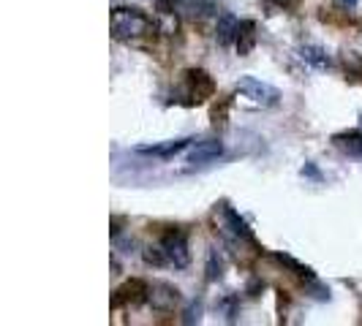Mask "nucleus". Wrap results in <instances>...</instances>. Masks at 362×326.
Listing matches in <instances>:
<instances>
[{
	"instance_id": "obj_7",
	"label": "nucleus",
	"mask_w": 362,
	"mask_h": 326,
	"mask_svg": "<svg viewBox=\"0 0 362 326\" xmlns=\"http://www.w3.org/2000/svg\"><path fill=\"white\" fill-rule=\"evenodd\" d=\"M221 152H223V142H221V139H204V142H199V145L191 150L188 163H194V166H204V163L216 161Z\"/></svg>"
},
{
	"instance_id": "obj_10",
	"label": "nucleus",
	"mask_w": 362,
	"mask_h": 326,
	"mask_svg": "<svg viewBox=\"0 0 362 326\" xmlns=\"http://www.w3.org/2000/svg\"><path fill=\"white\" fill-rule=\"evenodd\" d=\"M254 22H243L240 25V33H237V49L240 54H248L254 47Z\"/></svg>"
},
{
	"instance_id": "obj_13",
	"label": "nucleus",
	"mask_w": 362,
	"mask_h": 326,
	"mask_svg": "<svg viewBox=\"0 0 362 326\" xmlns=\"http://www.w3.org/2000/svg\"><path fill=\"white\" fill-rule=\"evenodd\" d=\"M207 277H210V280L221 277V272H216V253H210V264H207Z\"/></svg>"
},
{
	"instance_id": "obj_11",
	"label": "nucleus",
	"mask_w": 362,
	"mask_h": 326,
	"mask_svg": "<svg viewBox=\"0 0 362 326\" xmlns=\"http://www.w3.org/2000/svg\"><path fill=\"white\" fill-rule=\"evenodd\" d=\"M303 60H308V63L319 66V68H327V66H329V57H327L319 47H303Z\"/></svg>"
},
{
	"instance_id": "obj_9",
	"label": "nucleus",
	"mask_w": 362,
	"mask_h": 326,
	"mask_svg": "<svg viewBox=\"0 0 362 326\" xmlns=\"http://www.w3.org/2000/svg\"><path fill=\"white\" fill-rule=\"evenodd\" d=\"M188 147V139H177V142H169V145L161 147H142L145 155H158V158H169V155H177L180 150Z\"/></svg>"
},
{
	"instance_id": "obj_4",
	"label": "nucleus",
	"mask_w": 362,
	"mask_h": 326,
	"mask_svg": "<svg viewBox=\"0 0 362 326\" xmlns=\"http://www.w3.org/2000/svg\"><path fill=\"white\" fill-rule=\"evenodd\" d=\"M147 302L156 310H161V313H169L180 302V291L175 289V286H169V283H153L150 294H147Z\"/></svg>"
},
{
	"instance_id": "obj_14",
	"label": "nucleus",
	"mask_w": 362,
	"mask_h": 326,
	"mask_svg": "<svg viewBox=\"0 0 362 326\" xmlns=\"http://www.w3.org/2000/svg\"><path fill=\"white\" fill-rule=\"evenodd\" d=\"M338 3H344V6H357L360 0H338Z\"/></svg>"
},
{
	"instance_id": "obj_1",
	"label": "nucleus",
	"mask_w": 362,
	"mask_h": 326,
	"mask_svg": "<svg viewBox=\"0 0 362 326\" xmlns=\"http://www.w3.org/2000/svg\"><path fill=\"white\" fill-rule=\"evenodd\" d=\"M109 28H112L115 38H123V41L150 36L156 30L153 19L147 17V14H142L139 8H115L112 17H109Z\"/></svg>"
},
{
	"instance_id": "obj_3",
	"label": "nucleus",
	"mask_w": 362,
	"mask_h": 326,
	"mask_svg": "<svg viewBox=\"0 0 362 326\" xmlns=\"http://www.w3.org/2000/svg\"><path fill=\"white\" fill-rule=\"evenodd\" d=\"M237 92H243L245 98H251V101L259 104V107H275V104H278V98H281V92L275 90V87L264 85V82H259V79H254V76L240 79Z\"/></svg>"
},
{
	"instance_id": "obj_8",
	"label": "nucleus",
	"mask_w": 362,
	"mask_h": 326,
	"mask_svg": "<svg viewBox=\"0 0 362 326\" xmlns=\"http://www.w3.org/2000/svg\"><path fill=\"white\" fill-rule=\"evenodd\" d=\"M240 25L243 22H237L232 14H221L218 17V25H216V38H218V44H232L237 38V33H240Z\"/></svg>"
},
{
	"instance_id": "obj_5",
	"label": "nucleus",
	"mask_w": 362,
	"mask_h": 326,
	"mask_svg": "<svg viewBox=\"0 0 362 326\" xmlns=\"http://www.w3.org/2000/svg\"><path fill=\"white\" fill-rule=\"evenodd\" d=\"M147 294H150V286H145L142 280H131V283H126L123 289L115 291V299H112V305L115 308H120V305H126V302H131V305H139V302H145Z\"/></svg>"
},
{
	"instance_id": "obj_2",
	"label": "nucleus",
	"mask_w": 362,
	"mask_h": 326,
	"mask_svg": "<svg viewBox=\"0 0 362 326\" xmlns=\"http://www.w3.org/2000/svg\"><path fill=\"white\" fill-rule=\"evenodd\" d=\"M158 248H161L166 264H172V267H177V270H182V267L188 264V258H191V253H188V242H185V234H182V231H175V229H172V231H166V234L161 236Z\"/></svg>"
},
{
	"instance_id": "obj_6",
	"label": "nucleus",
	"mask_w": 362,
	"mask_h": 326,
	"mask_svg": "<svg viewBox=\"0 0 362 326\" xmlns=\"http://www.w3.org/2000/svg\"><path fill=\"white\" fill-rule=\"evenodd\" d=\"M185 82H188V90H191V98H194V101H207V98L213 95V90H216L210 73L197 71V68L185 73Z\"/></svg>"
},
{
	"instance_id": "obj_12",
	"label": "nucleus",
	"mask_w": 362,
	"mask_h": 326,
	"mask_svg": "<svg viewBox=\"0 0 362 326\" xmlns=\"http://www.w3.org/2000/svg\"><path fill=\"white\" fill-rule=\"evenodd\" d=\"M199 313H202V308L197 305V308H191L188 313H185V318H182V321H185V324H194V321H199Z\"/></svg>"
}]
</instances>
